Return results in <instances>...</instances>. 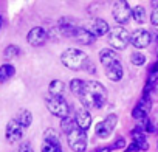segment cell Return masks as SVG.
<instances>
[{"label": "cell", "instance_id": "obj_1", "mask_svg": "<svg viewBox=\"0 0 158 152\" xmlns=\"http://www.w3.org/2000/svg\"><path fill=\"white\" fill-rule=\"evenodd\" d=\"M76 98L84 109H101L107 103V90L98 81H84Z\"/></svg>", "mask_w": 158, "mask_h": 152}, {"label": "cell", "instance_id": "obj_2", "mask_svg": "<svg viewBox=\"0 0 158 152\" xmlns=\"http://www.w3.org/2000/svg\"><path fill=\"white\" fill-rule=\"evenodd\" d=\"M87 61H89L87 54H85L82 50H77V48H67V50L62 51V54H60V62H62L67 68L74 70V71L82 70V68L85 67Z\"/></svg>", "mask_w": 158, "mask_h": 152}, {"label": "cell", "instance_id": "obj_3", "mask_svg": "<svg viewBox=\"0 0 158 152\" xmlns=\"http://www.w3.org/2000/svg\"><path fill=\"white\" fill-rule=\"evenodd\" d=\"M130 42V34L126 28L123 27H113L109 31V44L115 48V50H124Z\"/></svg>", "mask_w": 158, "mask_h": 152}, {"label": "cell", "instance_id": "obj_4", "mask_svg": "<svg viewBox=\"0 0 158 152\" xmlns=\"http://www.w3.org/2000/svg\"><path fill=\"white\" fill-rule=\"evenodd\" d=\"M47 107L54 116H59L60 120L65 116H70V106L64 99V96H48Z\"/></svg>", "mask_w": 158, "mask_h": 152}, {"label": "cell", "instance_id": "obj_5", "mask_svg": "<svg viewBox=\"0 0 158 152\" xmlns=\"http://www.w3.org/2000/svg\"><path fill=\"white\" fill-rule=\"evenodd\" d=\"M68 140V146L73 152H84L87 149V133L85 130L76 127L74 130H71L67 135Z\"/></svg>", "mask_w": 158, "mask_h": 152}, {"label": "cell", "instance_id": "obj_6", "mask_svg": "<svg viewBox=\"0 0 158 152\" xmlns=\"http://www.w3.org/2000/svg\"><path fill=\"white\" fill-rule=\"evenodd\" d=\"M42 152H64L62 146H60V140H59V133L54 129H47L44 133V143L40 147Z\"/></svg>", "mask_w": 158, "mask_h": 152}, {"label": "cell", "instance_id": "obj_7", "mask_svg": "<svg viewBox=\"0 0 158 152\" xmlns=\"http://www.w3.org/2000/svg\"><path fill=\"white\" fill-rule=\"evenodd\" d=\"M116 124H118V116H116L115 113L107 115L102 121H99V123L96 124V127H95L96 137H98V138H109V137L112 135V132L115 130Z\"/></svg>", "mask_w": 158, "mask_h": 152}, {"label": "cell", "instance_id": "obj_8", "mask_svg": "<svg viewBox=\"0 0 158 152\" xmlns=\"http://www.w3.org/2000/svg\"><path fill=\"white\" fill-rule=\"evenodd\" d=\"M132 10H133V8H132L127 2H115L113 10H112L113 19H115L118 23L124 25V23H127V22L132 19Z\"/></svg>", "mask_w": 158, "mask_h": 152}, {"label": "cell", "instance_id": "obj_9", "mask_svg": "<svg viewBox=\"0 0 158 152\" xmlns=\"http://www.w3.org/2000/svg\"><path fill=\"white\" fill-rule=\"evenodd\" d=\"M150 109H152V101H150V96L143 95V98H141V99L136 103V106L133 107V110H132V116H133L135 120L141 121V120L147 118V115H149Z\"/></svg>", "mask_w": 158, "mask_h": 152}, {"label": "cell", "instance_id": "obj_10", "mask_svg": "<svg viewBox=\"0 0 158 152\" xmlns=\"http://www.w3.org/2000/svg\"><path fill=\"white\" fill-rule=\"evenodd\" d=\"M85 30L90 31L95 37H101V36L109 34L110 27H109V23H107L104 19H98V17H96V19L90 20V22L85 25Z\"/></svg>", "mask_w": 158, "mask_h": 152}, {"label": "cell", "instance_id": "obj_11", "mask_svg": "<svg viewBox=\"0 0 158 152\" xmlns=\"http://www.w3.org/2000/svg\"><path fill=\"white\" fill-rule=\"evenodd\" d=\"M5 137H6V141H8V143H17V141H20L22 137H23V127L13 118V120H10L8 124H6Z\"/></svg>", "mask_w": 158, "mask_h": 152}, {"label": "cell", "instance_id": "obj_12", "mask_svg": "<svg viewBox=\"0 0 158 152\" xmlns=\"http://www.w3.org/2000/svg\"><path fill=\"white\" fill-rule=\"evenodd\" d=\"M130 42L135 48H146L150 42H152V37H150V31L149 30H135L133 34H130Z\"/></svg>", "mask_w": 158, "mask_h": 152}, {"label": "cell", "instance_id": "obj_13", "mask_svg": "<svg viewBox=\"0 0 158 152\" xmlns=\"http://www.w3.org/2000/svg\"><path fill=\"white\" fill-rule=\"evenodd\" d=\"M47 37H48V34H47V31H45L42 27H34V28H31V30L28 31V34H27V40H28V44L33 45V47H42V45L45 44Z\"/></svg>", "mask_w": 158, "mask_h": 152}, {"label": "cell", "instance_id": "obj_14", "mask_svg": "<svg viewBox=\"0 0 158 152\" xmlns=\"http://www.w3.org/2000/svg\"><path fill=\"white\" fill-rule=\"evenodd\" d=\"M77 28L79 27L76 25V20L73 17H60L57 20V30L64 36H74Z\"/></svg>", "mask_w": 158, "mask_h": 152}, {"label": "cell", "instance_id": "obj_15", "mask_svg": "<svg viewBox=\"0 0 158 152\" xmlns=\"http://www.w3.org/2000/svg\"><path fill=\"white\" fill-rule=\"evenodd\" d=\"M76 126L82 130H87L92 126V115L87 109H79L76 112Z\"/></svg>", "mask_w": 158, "mask_h": 152}, {"label": "cell", "instance_id": "obj_16", "mask_svg": "<svg viewBox=\"0 0 158 152\" xmlns=\"http://www.w3.org/2000/svg\"><path fill=\"white\" fill-rule=\"evenodd\" d=\"M123 74H124V71H123V64H121V61H118V62H115V64L106 67V76H107L110 81H113V82L121 81Z\"/></svg>", "mask_w": 158, "mask_h": 152}, {"label": "cell", "instance_id": "obj_17", "mask_svg": "<svg viewBox=\"0 0 158 152\" xmlns=\"http://www.w3.org/2000/svg\"><path fill=\"white\" fill-rule=\"evenodd\" d=\"M99 61H101V64L104 67H109V65L118 62L119 57H118V54H116L115 50H112V48H102L99 51Z\"/></svg>", "mask_w": 158, "mask_h": 152}, {"label": "cell", "instance_id": "obj_18", "mask_svg": "<svg viewBox=\"0 0 158 152\" xmlns=\"http://www.w3.org/2000/svg\"><path fill=\"white\" fill-rule=\"evenodd\" d=\"M73 37H74L79 44H82V45H92V44L96 40V37H95L90 31H87L85 28H77Z\"/></svg>", "mask_w": 158, "mask_h": 152}, {"label": "cell", "instance_id": "obj_19", "mask_svg": "<svg viewBox=\"0 0 158 152\" xmlns=\"http://www.w3.org/2000/svg\"><path fill=\"white\" fill-rule=\"evenodd\" d=\"M130 135H132V141L138 144L139 150H147V149H149V143H147V140H146V133H143L141 130H138V129L135 127V129L130 132Z\"/></svg>", "mask_w": 158, "mask_h": 152}, {"label": "cell", "instance_id": "obj_20", "mask_svg": "<svg viewBox=\"0 0 158 152\" xmlns=\"http://www.w3.org/2000/svg\"><path fill=\"white\" fill-rule=\"evenodd\" d=\"M23 129L25 127H28L31 123H33V115H31V112L30 110H27V109H22V110H19L17 112V115H16V118H14Z\"/></svg>", "mask_w": 158, "mask_h": 152}, {"label": "cell", "instance_id": "obj_21", "mask_svg": "<svg viewBox=\"0 0 158 152\" xmlns=\"http://www.w3.org/2000/svg\"><path fill=\"white\" fill-rule=\"evenodd\" d=\"M14 74H16V68L11 64H3L2 67H0V82L10 81Z\"/></svg>", "mask_w": 158, "mask_h": 152}, {"label": "cell", "instance_id": "obj_22", "mask_svg": "<svg viewBox=\"0 0 158 152\" xmlns=\"http://www.w3.org/2000/svg\"><path fill=\"white\" fill-rule=\"evenodd\" d=\"M64 89H65V86H64V82H62V81H59V79L51 81V82H50V87H48L50 96H62Z\"/></svg>", "mask_w": 158, "mask_h": 152}, {"label": "cell", "instance_id": "obj_23", "mask_svg": "<svg viewBox=\"0 0 158 152\" xmlns=\"http://www.w3.org/2000/svg\"><path fill=\"white\" fill-rule=\"evenodd\" d=\"M76 127H77V126H76V120H74V118L65 116V118L60 120V129H62V132H65L67 135H68L71 130H74Z\"/></svg>", "mask_w": 158, "mask_h": 152}, {"label": "cell", "instance_id": "obj_24", "mask_svg": "<svg viewBox=\"0 0 158 152\" xmlns=\"http://www.w3.org/2000/svg\"><path fill=\"white\" fill-rule=\"evenodd\" d=\"M132 16H133V19H135L138 23H143V22L146 20V16H147L146 8H144V6H141V5L135 6V8L132 10Z\"/></svg>", "mask_w": 158, "mask_h": 152}, {"label": "cell", "instance_id": "obj_25", "mask_svg": "<svg viewBox=\"0 0 158 152\" xmlns=\"http://www.w3.org/2000/svg\"><path fill=\"white\" fill-rule=\"evenodd\" d=\"M3 54H5L6 59H14V57H17V56L20 54V48H19L17 45H8V47L5 48Z\"/></svg>", "mask_w": 158, "mask_h": 152}, {"label": "cell", "instance_id": "obj_26", "mask_svg": "<svg viewBox=\"0 0 158 152\" xmlns=\"http://www.w3.org/2000/svg\"><path fill=\"white\" fill-rule=\"evenodd\" d=\"M130 62H132L133 65H143V64L146 62V56H144L143 53H139V51L132 53V54H130Z\"/></svg>", "mask_w": 158, "mask_h": 152}, {"label": "cell", "instance_id": "obj_27", "mask_svg": "<svg viewBox=\"0 0 158 152\" xmlns=\"http://www.w3.org/2000/svg\"><path fill=\"white\" fill-rule=\"evenodd\" d=\"M82 79H71V82H70V90H71V93L74 95V96H77V93H79V90H81V87H82Z\"/></svg>", "mask_w": 158, "mask_h": 152}, {"label": "cell", "instance_id": "obj_28", "mask_svg": "<svg viewBox=\"0 0 158 152\" xmlns=\"http://www.w3.org/2000/svg\"><path fill=\"white\" fill-rule=\"evenodd\" d=\"M126 147H127V143H126L124 137L116 138V140L113 141V144L110 146V149H112V150H113V149H126Z\"/></svg>", "mask_w": 158, "mask_h": 152}, {"label": "cell", "instance_id": "obj_29", "mask_svg": "<svg viewBox=\"0 0 158 152\" xmlns=\"http://www.w3.org/2000/svg\"><path fill=\"white\" fill-rule=\"evenodd\" d=\"M16 152H34V149H33V146L28 141H25V143H20L19 144V147L16 149Z\"/></svg>", "mask_w": 158, "mask_h": 152}, {"label": "cell", "instance_id": "obj_30", "mask_svg": "<svg viewBox=\"0 0 158 152\" xmlns=\"http://www.w3.org/2000/svg\"><path fill=\"white\" fill-rule=\"evenodd\" d=\"M150 23L153 27H158V6H155L152 14H150Z\"/></svg>", "mask_w": 158, "mask_h": 152}, {"label": "cell", "instance_id": "obj_31", "mask_svg": "<svg viewBox=\"0 0 158 152\" xmlns=\"http://www.w3.org/2000/svg\"><path fill=\"white\" fill-rule=\"evenodd\" d=\"M138 150H139V147H138V144H136V143H133V141L126 147V152H138Z\"/></svg>", "mask_w": 158, "mask_h": 152}, {"label": "cell", "instance_id": "obj_32", "mask_svg": "<svg viewBox=\"0 0 158 152\" xmlns=\"http://www.w3.org/2000/svg\"><path fill=\"white\" fill-rule=\"evenodd\" d=\"M93 152H112V149H110V147H98V149H95Z\"/></svg>", "mask_w": 158, "mask_h": 152}, {"label": "cell", "instance_id": "obj_33", "mask_svg": "<svg viewBox=\"0 0 158 152\" xmlns=\"http://www.w3.org/2000/svg\"><path fill=\"white\" fill-rule=\"evenodd\" d=\"M2 27H3V17L0 16V30H2Z\"/></svg>", "mask_w": 158, "mask_h": 152}, {"label": "cell", "instance_id": "obj_34", "mask_svg": "<svg viewBox=\"0 0 158 152\" xmlns=\"http://www.w3.org/2000/svg\"><path fill=\"white\" fill-rule=\"evenodd\" d=\"M156 56H158V45H156Z\"/></svg>", "mask_w": 158, "mask_h": 152}]
</instances>
